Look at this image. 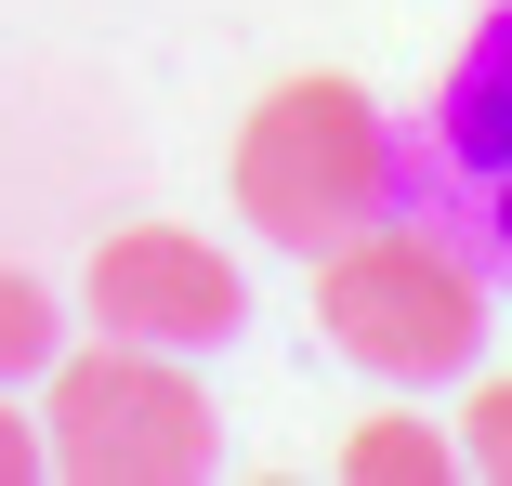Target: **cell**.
<instances>
[{"mask_svg":"<svg viewBox=\"0 0 512 486\" xmlns=\"http://www.w3.org/2000/svg\"><path fill=\"white\" fill-rule=\"evenodd\" d=\"M316 316H329V342L355 355V368H381V381H447V368H473V342H486V289H473V263L434 237V224H355L342 250H329V276H316Z\"/></svg>","mask_w":512,"mask_h":486,"instance_id":"3957f363","label":"cell"},{"mask_svg":"<svg viewBox=\"0 0 512 486\" xmlns=\"http://www.w3.org/2000/svg\"><path fill=\"white\" fill-rule=\"evenodd\" d=\"M434 473H447V434L434 421H368L342 447V486H434Z\"/></svg>","mask_w":512,"mask_h":486,"instance_id":"8992f818","label":"cell"},{"mask_svg":"<svg viewBox=\"0 0 512 486\" xmlns=\"http://www.w3.org/2000/svg\"><path fill=\"white\" fill-rule=\"evenodd\" d=\"M92 329L158 342V355H224L250 329V276L211 237H184V224H119L92 250Z\"/></svg>","mask_w":512,"mask_h":486,"instance_id":"277c9868","label":"cell"},{"mask_svg":"<svg viewBox=\"0 0 512 486\" xmlns=\"http://www.w3.org/2000/svg\"><path fill=\"white\" fill-rule=\"evenodd\" d=\"M53 289L27 276V263H0V381H27V368H53Z\"/></svg>","mask_w":512,"mask_h":486,"instance_id":"52a82bcc","label":"cell"},{"mask_svg":"<svg viewBox=\"0 0 512 486\" xmlns=\"http://www.w3.org/2000/svg\"><path fill=\"white\" fill-rule=\"evenodd\" d=\"M40 473V421H14V408H0V486H27Z\"/></svg>","mask_w":512,"mask_h":486,"instance_id":"30bf717a","label":"cell"},{"mask_svg":"<svg viewBox=\"0 0 512 486\" xmlns=\"http://www.w3.org/2000/svg\"><path fill=\"white\" fill-rule=\"evenodd\" d=\"M40 460L79 473V486H197L224 460V421L184 381V355L92 342V355L53 368V395H40Z\"/></svg>","mask_w":512,"mask_h":486,"instance_id":"7a4b0ae2","label":"cell"},{"mask_svg":"<svg viewBox=\"0 0 512 486\" xmlns=\"http://www.w3.org/2000/svg\"><path fill=\"white\" fill-rule=\"evenodd\" d=\"M394 158H407V211H473L512 171V0L447 53L421 132H394Z\"/></svg>","mask_w":512,"mask_h":486,"instance_id":"5b68a950","label":"cell"},{"mask_svg":"<svg viewBox=\"0 0 512 486\" xmlns=\"http://www.w3.org/2000/svg\"><path fill=\"white\" fill-rule=\"evenodd\" d=\"M460 460L512 486V381H486V395H473V421H460Z\"/></svg>","mask_w":512,"mask_h":486,"instance_id":"ba28073f","label":"cell"},{"mask_svg":"<svg viewBox=\"0 0 512 486\" xmlns=\"http://www.w3.org/2000/svg\"><path fill=\"white\" fill-rule=\"evenodd\" d=\"M460 224H473V250H486V263H512V171H499V184H486V198H473V211H460Z\"/></svg>","mask_w":512,"mask_h":486,"instance_id":"9c48e42d","label":"cell"},{"mask_svg":"<svg viewBox=\"0 0 512 486\" xmlns=\"http://www.w3.org/2000/svg\"><path fill=\"white\" fill-rule=\"evenodd\" d=\"M237 211H250V237H276L302 263L342 250L355 224L407 211L394 119L368 106L355 79H276L263 106H250V132H237Z\"/></svg>","mask_w":512,"mask_h":486,"instance_id":"6da1fadb","label":"cell"}]
</instances>
